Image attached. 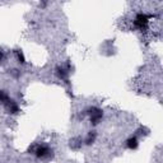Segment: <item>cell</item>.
Masks as SVG:
<instances>
[{"label": "cell", "instance_id": "6da1fadb", "mask_svg": "<svg viewBox=\"0 0 163 163\" xmlns=\"http://www.w3.org/2000/svg\"><path fill=\"white\" fill-rule=\"evenodd\" d=\"M148 19H149V17H147L145 14H138L136 15V18H135V26L136 27H139V28H145V26L148 24Z\"/></svg>", "mask_w": 163, "mask_h": 163}, {"label": "cell", "instance_id": "7a4b0ae2", "mask_svg": "<svg viewBox=\"0 0 163 163\" xmlns=\"http://www.w3.org/2000/svg\"><path fill=\"white\" fill-rule=\"evenodd\" d=\"M48 153H50V149L47 148V147H40V148H37V150H36V154H37V157H45L47 155Z\"/></svg>", "mask_w": 163, "mask_h": 163}, {"label": "cell", "instance_id": "3957f363", "mask_svg": "<svg viewBox=\"0 0 163 163\" xmlns=\"http://www.w3.org/2000/svg\"><path fill=\"white\" fill-rule=\"evenodd\" d=\"M128 147L129 148H131V149H135L138 147V141L135 138H131V139H129L128 140Z\"/></svg>", "mask_w": 163, "mask_h": 163}, {"label": "cell", "instance_id": "277c9868", "mask_svg": "<svg viewBox=\"0 0 163 163\" xmlns=\"http://www.w3.org/2000/svg\"><path fill=\"white\" fill-rule=\"evenodd\" d=\"M7 101H8L7 94H5L3 91H0V102H7Z\"/></svg>", "mask_w": 163, "mask_h": 163}]
</instances>
